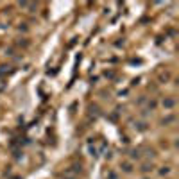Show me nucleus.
I'll use <instances>...</instances> for the list:
<instances>
[{
    "label": "nucleus",
    "mask_w": 179,
    "mask_h": 179,
    "mask_svg": "<svg viewBox=\"0 0 179 179\" xmlns=\"http://www.w3.org/2000/svg\"><path fill=\"white\" fill-rule=\"evenodd\" d=\"M143 179H149V177H143Z\"/></svg>",
    "instance_id": "12"
},
{
    "label": "nucleus",
    "mask_w": 179,
    "mask_h": 179,
    "mask_svg": "<svg viewBox=\"0 0 179 179\" xmlns=\"http://www.w3.org/2000/svg\"><path fill=\"white\" fill-rule=\"evenodd\" d=\"M174 120H176V118H174V116L170 115V116H167V118H163V124H170V122H174Z\"/></svg>",
    "instance_id": "11"
},
{
    "label": "nucleus",
    "mask_w": 179,
    "mask_h": 179,
    "mask_svg": "<svg viewBox=\"0 0 179 179\" xmlns=\"http://www.w3.org/2000/svg\"><path fill=\"white\" fill-rule=\"evenodd\" d=\"M120 168L124 174H133L134 172V163L129 161V159H124V161H120Z\"/></svg>",
    "instance_id": "1"
},
{
    "label": "nucleus",
    "mask_w": 179,
    "mask_h": 179,
    "mask_svg": "<svg viewBox=\"0 0 179 179\" xmlns=\"http://www.w3.org/2000/svg\"><path fill=\"white\" fill-rule=\"evenodd\" d=\"M129 161H134V159H140L142 158V152H140V149H131L129 150Z\"/></svg>",
    "instance_id": "5"
},
{
    "label": "nucleus",
    "mask_w": 179,
    "mask_h": 179,
    "mask_svg": "<svg viewBox=\"0 0 179 179\" xmlns=\"http://www.w3.org/2000/svg\"><path fill=\"white\" fill-rule=\"evenodd\" d=\"M156 106H158L156 100H149V104H147V107H149L150 111H152V109H156Z\"/></svg>",
    "instance_id": "10"
},
{
    "label": "nucleus",
    "mask_w": 179,
    "mask_h": 179,
    "mask_svg": "<svg viewBox=\"0 0 179 179\" xmlns=\"http://www.w3.org/2000/svg\"><path fill=\"white\" fill-rule=\"evenodd\" d=\"M161 106L165 107V111H172V109L176 107V100L172 99V97H165V99L161 100Z\"/></svg>",
    "instance_id": "2"
},
{
    "label": "nucleus",
    "mask_w": 179,
    "mask_h": 179,
    "mask_svg": "<svg viewBox=\"0 0 179 179\" xmlns=\"http://www.w3.org/2000/svg\"><path fill=\"white\" fill-rule=\"evenodd\" d=\"M88 152L92 158H97L99 156V149L95 147V140H88Z\"/></svg>",
    "instance_id": "3"
},
{
    "label": "nucleus",
    "mask_w": 179,
    "mask_h": 179,
    "mask_svg": "<svg viewBox=\"0 0 179 179\" xmlns=\"http://www.w3.org/2000/svg\"><path fill=\"white\" fill-rule=\"evenodd\" d=\"M140 170H142L143 174H150V172L154 170V165H152V163H149V161H145V163H142Z\"/></svg>",
    "instance_id": "4"
},
{
    "label": "nucleus",
    "mask_w": 179,
    "mask_h": 179,
    "mask_svg": "<svg viewBox=\"0 0 179 179\" xmlns=\"http://www.w3.org/2000/svg\"><path fill=\"white\" fill-rule=\"evenodd\" d=\"M134 127L138 129V131H145V129H147V124H145V122H136Z\"/></svg>",
    "instance_id": "9"
},
{
    "label": "nucleus",
    "mask_w": 179,
    "mask_h": 179,
    "mask_svg": "<svg viewBox=\"0 0 179 179\" xmlns=\"http://www.w3.org/2000/svg\"><path fill=\"white\" fill-rule=\"evenodd\" d=\"M63 179H79V177H77V174H75V172L72 170V168H68V170H64Z\"/></svg>",
    "instance_id": "7"
},
{
    "label": "nucleus",
    "mask_w": 179,
    "mask_h": 179,
    "mask_svg": "<svg viewBox=\"0 0 179 179\" xmlns=\"http://www.w3.org/2000/svg\"><path fill=\"white\" fill-rule=\"evenodd\" d=\"M172 167H161V168H159V176H161V177H170L172 176Z\"/></svg>",
    "instance_id": "6"
},
{
    "label": "nucleus",
    "mask_w": 179,
    "mask_h": 179,
    "mask_svg": "<svg viewBox=\"0 0 179 179\" xmlns=\"http://www.w3.org/2000/svg\"><path fill=\"white\" fill-rule=\"evenodd\" d=\"M106 179H118V174L115 170H107V174H106Z\"/></svg>",
    "instance_id": "8"
}]
</instances>
